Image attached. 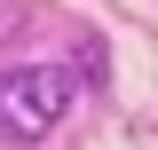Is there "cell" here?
<instances>
[{
	"label": "cell",
	"mask_w": 158,
	"mask_h": 150,
	"mask_svg": "<svg viewBox=\"0 0 158 150\" xmlns=\"http://www.w3.org/2000/svg\"><path fill=\"white\" fill-rule=\"evenodd\" d=\"M79 79L63 63H16V71H0V134L8 142H48L71 111Z\"/></svg>",
	"instance_id": "obj_1"
},
{
	"label": "cell",
	"mask_w": 158,
	"mask_h": 150,
	"mask_svg": "<svg viewBox=\"0 0 158 150\" xmlns=\"http://www.w3.org/2000/svg\"><path fill=\"white\" fill-rule=\"evenodd\" d=\"M79 79L103 87V40H79Z\"/></svg>",
	"instance_id": "obj_2"
}]
</instances>
